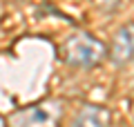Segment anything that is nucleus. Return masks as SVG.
<instances>
[{
    "instance_id": "1",
    "label": "nucleus",
    "mask_w": 134,
    "mask_h": 127,
    "mask_svg": "<svg viewBox=\"0 0 134 127\" xmlns=\"http://www.w3.org/2000/svg\"><path fill=\"white\" fill-rule=\"evenodd\" d=\"M105 49L96 38H92L90 33H76L65 42V58L67 62L78 67H92L103 58Z\"/></svg>"
},
{
    "instance_id": "4",
    "label": "nucleus",
    "mask_w": 134,
    "mask_h": 127,
    "mask_svg": "<svg viewBox=\"0 0 134 127\" xmlns=\"http://www.w3.org/2000/svg\"><path fill=\"white\" fill-rule=\"evenodd\" d=\"M107 112L100 107H85L74 120V127H105Z\"/></svg>"
},
{
    "instance_id": "2",
    "label": "nucleus",
    "mask_w": 134,
    "mask_h": 127,
    "mask_svg": "<svg viewBox=\"0 0 134 127\" xmlns=\"http://www.w3.org/2000/svg\"><path fill=\"white\" fill-rule=\"evenodd\" d=\"M60 103L58 100H47V103L29 105L11 116L14 127H54L60 118Z\"/></svg>"
},
{
    "instance_id": "3",
    "label": "nucleus",
    "mask_w": 134,
    "mask_h": 127,
    "mask_svg": "<svg viewBox=\"0 0 134 127\" xmlns=\"http://www.w3.org/2000/svg\"><path fill=\"white\" fill-rule=\"evenodd\" d=\"M132 56H134V25H125L114 36V42H112V60L121 65V62L130 60Z\"/></svg>"
}]
</instances>
